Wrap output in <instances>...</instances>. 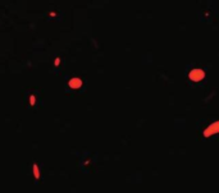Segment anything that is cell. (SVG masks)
<instances>
[{"label":"cell","mask_w":219,"mask_h":193,"mask_svg":"<svg viewBox=\"0 0 219 193\" xmlns=\"http://www.w3.org/2000/svg\"><path fill=\"white\" fill-rule=\"evenodd\" d=\"M33 175H35V178H36V179H40V177H41V174H40V169H39V166H37L36 164H33Z\"/></svg>","instance_id":"7a4b0ae2"},{"label":"cell","mask_w":219,"mask_h":193,"mask_svg":"<svg viewBox=\"0 0 219 193\" xmlns=\"http://www.w3.org/2000/svg\"><path fill=\"white\" fill-rule=\"evenodd\" d=\"M81 85H82V82H81V79H78V78H72L69 81V86L72 87V88H78Z\"/></svg>","instance_id":"6da1fadb"}]
</instances>
